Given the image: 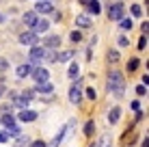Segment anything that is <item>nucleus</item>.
Wrapping results in <instances>:
<instances>
[{"mask_svg": "<svg viewBox=\"0 0 149 147\" xmlns=\"http://www.w3.org/2000/svg\"><path fill=\"white\" fill-rule=\"evenodd\" d=\"M123 89H125V80H123V74L121 72H110L108 74V91L115 93L117 98L123 95Z\"/></svg>", "mask_w": 149, "mask_h": 147, "instance_id": "1", "label": "nucleus"}, {"mask_svg": "<svg viewBox=\"0 0 149 147\" xmlns=\"http://www.w3.org/2000/svg\"><path fill=\"white\" fill-rule=\"evenodd\" d=\"M28 59H30V63H41V61H56V56L50 52L48 48H39V45H33V48H30Z\"/></svg>", "mask_w": 149, "mask_h": 147, "instance_id": "2", "label": "nucleus"}, {"mask_svg": "<svg viewBox=\"0 0 149 147\" xmlns=\"http://www.w3.org/2000/svg\"><path fill=\"white\" fill-rule=\"evenodd\" d=\"M19 43L22 45H37L39 43V37H37V33H33V30H28V33H22L19 35Z\"/></svg>", "mask_w": 149, "mask_h": 147, "instance_id": "3", "label": "nucleus"}, {"mask_svg": "<svg viewBox=\"0 0 149 147\" xmlns=\"http://www.w3.org/2000/svg\"><path fill=\"white\" fill-rule=\"evenodd\" d=\"M123 17V2H115L108 7V20H121Z\"/></svg>", "mask_w": 149, "mask_h": 147, "instance_id": "4", "label": "nucleus"}, {"mask_svg": "<svg viewBox=\"0 0 149 147\" xmlns=\"http://www.w3.org/2000/svg\"><path fill=\"white\" fill-rule=\"evenodd\" d=\"M30 74H33V78L37 80V84L39 82H48V78H50V72H48V69H43V67H35Z\"/></svg>", "mask_w": 149, "mask_h": 147, "instance_id": "5", "label": "nucleus"}, {"mask_svg": "<svg viewBox=\"0 0 149 147\" xmlns=\"http://www.w3.org/2000/svg\"><path fill=\"white\" fill-rule=\"evenodd\" d=\"M82 100V89H80V82H76L74 87L69 89V102L71 104H80Z\"/></svg>", "mask_w": 149, "mask_h": 147, "instance_id": "6", "label": "nucleus"}, {"mask_svg": "<svg viewBox=\"0 0 149 147\" xmlns=\"http://www.w3.org/2000/svg\"><path fill=\"white\" fill-rule=\"evenodd\" d=\"M52 11H54V4L50 0H39L35 4V13H52Z\"/></svg>", "mask_w": 149, "mask_h": 147, "instance_id": "7", "label": "nucleus"}, {"mask_svg": "<svg viewBox=\"0 0 149 147\" xmlns=\"http://www.w3.org/2000/svg\"><path fill=\"white\" fill-rule=\"evenodd\" d=\"M50 28V22L48 20H41V17H37V22H35V26H33V33H45V30Z\"/></svg>", "mask_w": 149, "mask_h": 147, "instance_id": "8", "label": "nucleus"}, {"mask_svg": "<svg viewBox=\"0 0 149 147\" xmlns=\"http://www.w3.org/2000/svg\"><path fill=\"white\" fill-rule=\"evenodd\" d=\"M58 45H61V37H58V35H50V37L43 41V48H48V50L58 48Z\"/></svg>", "mask_w": 149, "mask_h": 147, "instance_id": "9", "label": "nucleus"}, {"mask_svg": "<svg viewBox=\"0 0 149 147\" xmlns=\"http://www.w3.org/2000/svg\"><path fill=\"white\" fill-rule=\"evenodd\" d=\"M22 20H24V24H26V26L33 28V26H35V22H37V13H35V11H26Z\"/></svg>", "mask_w": 149, "mask_h": 147, "instance_id": "10", "label": "nucleus"}, {"mask_svg": "<svg viewBox=\"0 0 149 147\" xmlns=\"http://www.w3.org/2000/svg\"><path fill=\"white\" fill-rule=\"evenodd\" d=\"M67 128H69V125H65V128H63V130H61V132H58V134H56V136H54V141H52V143H50L48 147H58L61 143H63V139H65V134H67Z\"/></svg>", "mask_w": 149, "mask_h": 147, "instance_id": "11", "label": "nucleus"}, {"mask_svg": "<svg viewBox=\"0 0 149 147\" xmlns=\"http://www.w3.org/2000/svg\"><path fill=\"white\" fill-rule=\"evenodd\" d=\"M76 24H78L80 28H89L93 22H91V17H89V15H84V13H82V15H78V17H76Z\"/></svg>", "mask_w": 149, "mask_h": 147, "instance_id": "12", "label": "nucleus"}, {"mask_svg": "<svg viewBox=\"0 0 149 147\" xmlns=\"http://www.w3.org/2000/svg\"><path fill=\"white\" fill-rule=\"evenodd\" d=\"M30 72H33V65H30V63H24V65H19V67H17V76H19V78L30 76Z\"/></svg>", "mask_w": 149, "mask_h": 147, "instance_id": "13", "label": "nucleus"}, {"mask_svg": "<svg viewBox=\"0 0 149 147\" xmlns=\"http://www.w3.org/2000/svg\"><path fill=\"white\" fill-rule=\"evenodd\" d=\"M0 123H2L4 128H7V132H9V130H13V128H15V119L11 117V115H2V119H0Z\"/></svg>", "mask_w": 149, "mask_h": 147, "instance_id": "14", "label": "nucleus"}, {"mask_svg": "<svg viewBox=\"0 0 149 147\" xmlns=\"http://www.w3.org/2000/svg\"><path fill=\"white\" fill-rule=\"evenodd\" d=\"M17 119L19 121H35V119H37V113H35V110H22Z\"/></svg>", "mask_w": 149, "mask_h": 147, "instance_id": "15", "label": "nucleus"}, {"mask_svg": "<svg viewBox=\"0 0 149 147\" xmlns=\"http://www.w3.org/2000/svg\"><path fill=\"white\" fill-rule=\"evenodd\" d=\"M119 117H121V108H119V106H115V108L108 113V123H117Z\"/></svg>", "mask_w": 149, "mask_h": 147, "instance_id": "16", "label": "nucleus"}, {"mask_svg": "<svg viewBox=\"0 0 149 147\" xmlns=\"http://www.w3.org/2000/svg\"><path fill=\"white\" fill-rule=\"evenodd\" d=\"M71 59H74V52H71V50H65V52H61L58 56H56L58 63H65V61H71Z\"/></svg>", "mask_w": 149, "mask_h": 147, "instance_id": "17", "label": "nucleus"}, {"mask_svg": "<svg viewBox=\"0 0 149 147\" xmlns=\"http://www.w3.org/2000/svg\"><path fill=\"white\" fill-rule=\"evenodd\" d=\"M67 76L71 80H76L80 76V67H78V63H71V67H69V72H67Z\"/></svg>", "mask_w": 149, "mask_h": 147, "instance_id": "18", "label": "nucleus"}, {"mask_svg": "<svg viewBox=\"0 0 149 147\" xmlns=\"http://www.w3.org/2000/svg\"><path fill=\"white\" fill-rule=\"evenodd\" d=\"M52 84H50V82H39L37 84V91H39V93H52Z\"/></svg>", "mask_w": 149, "mask_h": 147, "instance_id": "19", "label": "nucleus"}, {"mask_svg": "<svg viewBox=\"0 0 149 147\" xmlns=\"http://www.w3.org/2000/svg\"><path fill=\"white\" fill-rule=\"evenodd\" d=\"M28 102H30V100H26V98H22V95H19V98H15V106H17V108H22V110H26V106H28Z\"/></svg>", "mask_w": 149, "mask_h": 147, "instance_id": "20", "label": "nucleus"}, {"mask_svg": "<svg viewBox=\"0 0 149 147\" xmlns=\"http://www.w3.org/2000/svg\"><path fill=\"white\" fill-rule=\"evenodd\" d=\"M86 4H89V11L93 13V15L100 13V2H97V0H93V2H86Z\"/></svg>", "mask_w": 149, "mask_h": 147, "instance_id": "21", "label": "nucleus"}, {"mask_svg": "<svg viewBox=\"0 0 149 147\" xmlns=\"http://www.w3.org/2000/svg\"><path fill=\"white\" fill-rule=\"evenodd\" d=\"M28 145H30V139H28V136H19L15 147H28Z\"/></svg>", "mask_w": 149, "mask_h": 147, "instance_id": "22", "label": "nucleus"}, {"mask_svg": "<svg viewBox=\"0 0 149 147\" xmlns=\"http://www.w3.org/2000/svg\"><path fill=\"white\" fill-rule=\"evenodd\" d=\"M100 147H112V143H110V136H108V134L100 139Z\"/></svg>", "mask_w": 149, "mask_h": 147, "instance_id": "23", "label": "nucleus"}, {"mask_svg": "<svg viewBox=\"0 0 149 147\" xmlns=\"http://www.w3.org/2000/svg\"><path fill=\"white\" fill-rule=\"evenodd\" d=\"M93 130H95L93 121H86V125H84V134H86V136H91V134H93Z\"/></svg>", "mask_w": 149, "mask_h": 147, "instance_id": "24", "label": "nucleus"}, {"mask_svg": "<svg viewBox=\"0 0 149 147\" xmlns=\"http://www.w3.org/2000/svg\"><path fill=\"white\" fill-rule=\"evenodd\" d=\"M121 28H123V30H130V28H132V20L121 17Z\"/></svg>", "mask_w": 149, "mask_h": 147, "instance_id": "25", "label": "nucleus"}, {"mask_svg": "<svg viewBox=\"0 0 149 147\" xmlns=\"http://www.w3.org/2000/svg\"><path fill=\"white\" fill-rule=\"evenodd\" d=\"M69 39H71V41H74V43H78V41H80L82 37H80V33H78V30H74V33L69 35Z\"/></svg>", "mask_w": 149, "mask_h": 147, "instance_id": "26", "label": "nucleus"}, {"mask_svg": "<svg viewBox=\"0 0 149 147\" xmlns=\"http://www.w3.org/2000/svg\"><path fill=\"white\" fill-rule=\"evenodd\" d=\"M141 7H138V4H132V15H134V17H141Z\"/></svg>", "mask_w": 149, "mask_h": 147, "instance_id": "27", "label": "nucleus"}, {"mask_svg": "<svg viewBox=\"0 0 149 147\" xmlns=\"http://www.w3.org/2000/svg\"><path fill=\"white\" fill-rule=\"evenodd\" d=\"M136 67H138V59H132L130 63H127V69H130V72H134Z\"/></svg>", "mask_w": 149, "mask_h": 147, "instance_id": "28", "label": "nucleus"}, {"mask_svg": "<svg viewBox=\"0 0 149 147\" xmlns=\"http://www.w3.org/2000/svg\"><path fill=\"white\" fill-rule=\"evenodd\" d=\"M108 61H112V63H117V61H119V52H117V50H112V52L108 54Z\"/></svg>", "mask_w": 149, "mask_h": 147, "instance_id": "29", "label": "nucleus"}, {"mask_svg": "<svg viewBox=\"0 0 149 147\" xmlns=\"http://www.w3.org/2000/svg\"><path fill=\"white\" fill-rule=\"evenodd\" d=\"M145 45H147V35H143L141 41H138V50H145Z\"/></svg>", "mask_w": 149, "mask_h": 147, "instance_id": "30", "label": "nucleus"}, {"mask_svg": "<svg viewBox=\"0 0 149 147\" xmlns=\"http://www.w3.org/2000/svg\"><path fill=\"white\" fill-rule=\"evenodd\" d=\"M136 93H138V95H145V93H147V87H145V84H138V87H136Z\"/></svg>", "mask_w": 149, "mask_h": 147, "instance_id": "31", "label": "nucleus"}, {"mask_svg": "<svg viewBox=\"0 0 149 147\" xmlns=\"http://www.w3.org/2000/svg\"><path fill=\"white\" fill-rule=\"evenodd\" d=\"M7 67H9V61L7 59H0V72H4Z\"/></svg>", "mask_w": 149, "mask_h": 147, "instance_id": "32", "label": "nucleus"}, {"mask_svg": "<svg viewBox=\"0 0 149 147\" xmlns=\"http://www.w3.org/2000/svg\"><path fill=\"white\" fill-rule=\"evenodd\" d=\"M28 147H48V145H45L43 141H35V143H30Z\"/></svg>", "mask_w": 149, "mask_h": 147, "instance_id": "33", "label": "nucleus"}, {"mask_svg": "<svg viewBox=\"0 0 149 147\" xmlns=\"http://www.w3.org/2000/svg\"><path fill=\"white\" fill-rule=\"evenodd\" d=\"M127 43H130V41H127V37H119V45H121V48H125Z\"/></svg>", "mask_w": 149, "mask_h": 147, "instance_id": "34", "label": "nucleus"}, {"mask_svg": "<svg viewBox=\"0 0 149 147\" xmlns=\"http://www.w3.org/2000/svg\"><path fill=\"white\" fill-rule=\"evenodd\" d=\"M9 141V134L7 132H0V143H7Z\"/></svg>", "mask_w": 149, "mask_h": 147, "instance_id": "35", "label": "nucleus"}, {"mask_svg": "<svg viewBox=\"0 0 149 147\" xmlns=\"http://www.w3.org/2000/svg\"><path fill=\"white\" fill-rule=\"evenodd\" d=\"M86 95H89V100H95V89H86Z\"/></svg>", "mask_w": 149, "mask_h": 147, "instance_id": "36", "label": "nucleus"}, {"mask_svg": "<svg viewBox=\"0 0 149 147\" xmlns=\"http://www.w3.org/2000/svg\"><path fill=\"white\" fill-rule=\"evenodd\" d=\"M141 147H149V141L145 139V141H143V145H141Z\"/></svg>", "mask_w": 149, "mask_h": 147, "instance_id": "37", "label": "nucleus"}, {"mask_svg": "<svg viewBox=\"0 0 149 147\" xmlns=\"http://www.w3.org/2000/svg\"><path fill=\"white\" fill-rule=\"evenodd\" d=\"M2 22H7V17H4V15L0 13V24H2Z\"/></svg>", "mask_w": 149, "mask_h": 147, "instance_id": "38", "label": "nucleus"}]
</instances>
